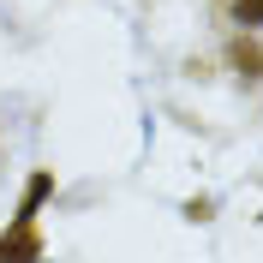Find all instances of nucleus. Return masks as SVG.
Wrapping results in <instances>:
<instances>
[{
	"label": "nucleus",
	"mask_w": 263,
	"mask_h": 263,
	"mask_svg": "<svg viewBox=\"0 0 263 263\" xmlns=\"http://www.w3.org/2000/svg\"><path fill=\"white\" fill-rule=\"evenodd\" d=\"M0 263H36V233H30V215L18 221L12 239H0Z\"/></svg>",
	"instance_id": "nucleus-1"
},
{
	"label": "nucleus",
	"mask_w": 263,
	"mask_h": 263,
	"mask_svg": "<svg viewBox=\"0 0 263 263\" xmlns=\"http://www.w3.org/2000/svg\"><path fill=\"white\" fill-rule=\"evenodd\" d=\"M233 60L246 66V72H257V66H263V54H257V48H251V42H239V48H233Z\"/></svg>",
	"instance_id": "nucleus-2"
},
{
	"label": "nucleus",
	"mask_w": 263,
	"mask_h": 263,
	"mask_svg": "<svg viewBox=\"0 0 263 263\" xmlns=\"http://www.w3.org/2000/svg\"><path fill=\"white\" fill-rule=\"evenodd\" d=\"M239 24H263V0H239Z\"/></svg>",
	"instance_id": "nucleus-3"
}]
</instances>
